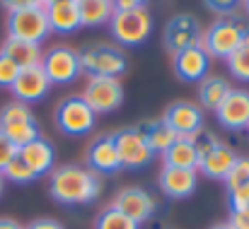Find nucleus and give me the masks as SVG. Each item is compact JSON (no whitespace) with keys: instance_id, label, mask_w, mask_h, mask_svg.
<instances>
[{"instance_id":"1","label":"nucleus","mask_w":249,"mask_h":229,"mask_svg":"<svg viewBox=\"0 0 249 229\" xmlns=\"http://www.w3.org/2000/svg\"><path fill=\"white\" fill-rule=\"evenodd\" d=\"M49 193L61 205H89L102 193V176L80 164H63L49 174Z\"/></svg>"},{"instance_id":"2","label":"nucleus","mask_w":249,"mask_h":229,"mask_svg":"<svg viewBox=\"0 0 249 229\" xmlns=\"http://www.w3.org/2000/svg\"><path fill=\"white\" fill-rule=\"evenodd\" d=\"M247 39H249L247 22L242 17H237V15H228V17L215 19L208 29H203L201 46L206 49L208 56L228 61Z\"/></svg>"},{"instance_id":"3","label":"nucleus","mask_w":249,"mask_h":229,"mask_svg":"<svg viewBox=\"0 0 249 229\" xmlns=\"http://www.w3.org/2000/svg\"><path fill=\"white\" fill-rule=\"evenodd\" d=\"M194 143H196V150H198V169L196 171H201L208 179L225 181L228 171L232 169V164L240 154L235 152L228 143L218 140L213 133H206V131L194 135Z\"/></svg>"},{"instance_id":"4","label":"nucleus","mask_w":249,"mask_h":229,"mask_svg":"<svg viewBox=\"0 0 249 229\" xmlns=\"http://www.w3.org/2000/svg\"><path fill=\"white\" fill-rule=\"evenodd\" d=\"M109 32L121 46H141L153 32V15L148 7L138 10H114L109 19Z\"/></svg>"},{"instance_id":"5","label":"nucleus","mask_w":249,"mask_h":229,"mask_svg":"<svg viewBox=\"0 0 249 229\" xmlns=\"http://www.w3.org/2000/svg\"><path fill=\"white\" fill-rule=\"evenodd\" d=\"M80 68L89 77H119L126 73L128 61L119 46L92 44L80 51Z\"/></svg>"},{"instance_id":"6","label":"nucleus","mask_w":249,"mask_h":229,"mask_svg":"<svg viewBox=\"0 0 249 229\" xmlns=\"http://www.w3.org/2000/svg\"><path fill=\"white\" fill-rule=\"evenodd\" d=\"M56 128L63 133V135H71V138H80L87 135L94 123H97V114L87 106L80 94H73V97H66L58 101L56 106Z\"/></svg>"},{"instance_id":"7","label":"nucleus","mask_w":249,"mask_h":229,"mask_svg":"<svg viewBox=\"0 0 249 229\" xmlns=\"http://www.w3.org/2000/svg\"><path fill=\"white\" fill-rule=\"evenodd\" d=\"M49 34L51 27H49L46 7H24V10L7 12V36L41 46V41Z\"/></svg>"},{"instance_id":"8","label":"nucleus","mask_w":249,"mask_h":229,"mask_svg":"<svg viewBox=\"0 0 249 229\" xmlns=\"http://www.w3.org/2000/svg\"><path fill=\"white\" fill-rule=\"evenodd\" d=\"M41 68L49 77L51 84H71L75 82L83 68H80V51L71 49V46H53L44 53L41 58Z\"/></svg>"},{"instance_id":"9","label":"nucleus","mask_w":249,"mask_h":229,"mask_svg":"<svg viewBox=\"0 0 249 229\" xmlns=\"http://www.w3.org/2000/svg\"><path fill=\"white\" fill-rule=\"evenodd\" d=\"M80 97L94 114H111L124 104V87L119 77H89Z\"/></svg>"},{"instance_id":"10","label":"nucleus","mask_w":249,"mask_h":229,"mask_svg":"<svg viewBox=\"0 0 249 229\" xmlns=\"http://www.w3.org/2000/svg\"><path fill=\"white\" fill-rule=\"evenodd\" d=\"M114 143L119 150V159H121V169H143L153 162L155 152L150 150L141 126L136 128H124L119 133H114Z\"/></svg>"},{"instance_id":"11","label":"nucleus","mask_w":249,"mask_h":229,"mask_svg":"<svg viewBox=\"0 0 249 229\" xmlns=\"http://www.w3.org/2000/svg\"><path fill=\"white\" fill-rule=\"evenodd\" d=\"M165 49L174 56L184 49L191 46H201L203 41V27L194 15H174L169 22L165 24Z\"/></svg>"},{"instance_id":"12","label":"nucleus","mask_w":249,"mask_h":229,"mask_svg":"<svg viewBox=\"0 0 249 229\" xmlns=\"http://www.w3.org/2000/svg\"><path fill=\"white\" fill-rule=\"evenodd\" d=\"M111 208L119 210V213H124L126 217H131L136 225H143V222H148L155 215L158 203H155V198L148 191H143L138 186H128V188H121L114 196Z\"/></svg>"},{"instance_id":"13","label":"nucleus","mask_w":249,"mask_h":229,"mask_svg":"<svg viewBox=\"0 0 249 229\" xmlns=\"http://www.w3.org/2000/svg\"><path fill=\"white\" fill-rule=\"evenodd\" d=\"M162 121L177 133V138H194L203 131V109L194 101H174L165 109Z\"/></svg>"},{"instance_id":"14","label":"nucleus","mask_w":249,"mask_h":229,"mask_svg":"<svg viewBox=\"0 0 249 229\" xmlns=\"http://www.w3.org/2000/svg\"><path fill=\"white\" fill-rule=\"evenodd\" d=\"M215 118L225 131L240 133L249 131V92L247 89H230L223 104L215 109Z\"/></svg>"},{"instance_id":"15","label":"nucleus","mask_w":249,"mask_h":229,"mask_svg":"<svg viewBox=\"0 0 249 229\" xmlns=\"http://www.w3.org/2000/svg\"><path fill=\"white\" fill-rule=\"evenodd\" d=\"M51 89V82L44 73L41 65H34V68H22L19 75L15 77L10 92L15 94L17 101L22 104H34V101H41Z\"/></svg>"},{"instance_id":"16","label":"nucleus","mask_w":249,"mask_h":229,"mask_svg":"<svg viewBox=\"0 0 249 229\" xmlns=\"http://www.w3.org/2000/svg\"><path fill=\"white\" fill-rule=\"evenodd\" d=\"M211 56L203 46H191L172 56V70L181 82H201L208 75Z\"/></svg>"},{"instance_id":"17","label":"nucleus","mask_w":249,"mask_h":229,"mask_svg":"<svg viewBox=\"0 0 249 229\" xmlns=\"http://www.w3.org/2000/svg\"><path fill=\"white\" fill-rule=\"evenodd\" d=\"M158 186L172 200L189 198L198 186V171L196 169H179V166H162L158 176Z\"/></svg>"},{"instance_id":"18","label":"nucleus","mask_w":249,"mask_h":229,"mask_svg":"<svg viewBox=\"0 0 249 229\" xmlns=\"http://www.w3.org/2000/svg\"><path fill=\"white\" fill-rule=\"evenodd\" d=\"M87 169L97 171V174H116L121 169V159L119 150L114 143V135H99L89 143L87 154H85Z\"/></svg>"},{"instance_id":"19","label":"nucleus","mask_w":249,"mask_h":229,"mask_svg":"<svg viewBox=\"0 0 249 229\" xmlns=\"http://www.w3.org/2000/svg\"><path fill=\"white\" fill-rule=\"evenodd\" d=\"M17 154L22 157V162L39 176H46L53 171V164H56V147L46 140V138H36L32 143H27L24 147H19Z\"/></svg>"},{"instance_id":"20","label":"nucleus","mask_w":249,"mask_h":229,"mask_svg":"<svg viewBox=\"0 0 249 229\" xmlns=\"http://www.w3.org/2000/svg\"><path fill=\"white\" fill-rule=\"evenodd\" d=\"M0 53H5L19 70L22 68H34V65H41V58H44V51L39 44H29V41H22V39H12L7 36L2 41V49Z\"/></svg>"},{"instance_id":"21","label":"nucleus","mask_w":249,"mask_h":229,"mask_svg":"<svg viewBox=\"0 0 249 229\" xmlns=\"http://www.w3.org/2000/svg\"><path fill=\"white\" fill-rule=\"evenodd\" d=\"M46 17H49V27L56 34H73L75 29H80V15H78V5L73 2H56L46 7Z\"/></svg>"},{"instance_id":"22","label":"nucleus","mask_w":249,"mask_h":229,"mask_svg":"<svg viewBox=\"0 0 249 229\" xmlns=\"http://www.w3.org/2000/svg\"><path fill=\"white\" fill-rule=\"evenodd\" d=\"M230 82L220 75H206L198 82V106L203 111H215L230 94Z\"/></svg>"},{"instance_id":"23","label":"nucleus","mask_w":249,"mask_h":229,"mask_svg":"<svg viewBox=\"0 0 249 229\" xmlns=\"http://www.w3.org/2000/svg\"><path fill=\"white\" fill-rule=\"evenodd\" d=\"M165 166H179V169H198V150L194 138H177L165 152H162Z\"/></svg>"},{"instance_id":"24","label":"nucleus","mask_w":249,"mask_h":229,"mask_svg":"<svg viewBox=\"0 0 249 229\" xmlns=\"http://www.w3.org/2000/svg\"><path fill=\"white\" fill-rule=\"evenodd\" d=\"M75 5H78V15H80V24L83 27L109 24V19L114 15L111 0H75Z\"/></svg>"},{"instance_id":"25","label":"nucleus","mask_w":249,"mask_h":229,"mask_svg":"<svg viewBox=\"0 0 249 229\" xmlns=\"http://www.w3.org/2000/svg\"><path fill=\"white\" fill-rule=\"evenodd\" d=\"M0 131L5 133V138L19 150V147H24L27 143H32V140H36V138H41V133H39V123H36V118L32 116V118H24V121H15V123H5V126H0Z\"/></svg>"},{"instance_id":"26","label":"nucleus","mask_w":249,"mask_h":229,"mask_svg":"<svg viewBox=\"0 0 249 229\" xmlns=\"http://www.w3.org/2000/svg\"><path fill=\"white\" fill-rule=\"evenodd\" d=\"M141 131H143V135H145V140H148V145H150L153 152L162 154L167 147L177 140V133L167 126L162 118H158V121H148V123H141Z\"/></svg>"},{"instance_id":"27","label":"nucleus","mask_w":249,"mask_h":229,"mask_svg":"<svg viewBox=\"0 0 249 229\" xmlns=\"http://www.w3.org/2000/svg\"><path fill=\"white\" fill-rule=\"evenodd\" d=\"M138 227H141V225H136L131 217H126L124 213L114 210L111 205L104 208V210L97 215V220H94V229H138Z\"/></svg>"},{"instance_id":"28","label":"nucleus","mask_w":249,"mask_h":229,"mask_svg":"<svg viewBox=\"0 0 249 229\" xmlns=\"http://www.w3.org/2000/svg\"><path fill=\"white\" fill-rule=\"evenodd\" d=\"M2 179L5 181H12V183H17V186H27V183H32V181H36V174L22 162V157L17 154L5 169H2Z\"/></svg>"},{"instance_id":"29","label":"nucleus","mask_w":249,"mask_h":229,"mask_svg":"<svg viewBox=\"0 0 249 229\" xmlns=\"http://www.w3.org/2000/svg\"><path fill=\"white\" fill-rule=\"evenodd\" d=\"M228 70L240 82H249V39L228 58Z\"/></svg>"},{"instance_id":"30","label":"nucleus","mask_w":249,"mask_h":229,"mask_svg":"<svg viewBox=\"0 0 249 229\" xmlns=\"http://www.w3.org/2000/svg\"><path fill=\"white\" fill-rule=\"evenodd\" d=\"M247 183H249V157H237L235 164H232V169L225 176L228 193H232V191H237V188H242Z\"/></svg>"},{"instance_id":"31","label":"nucleus","mask_w":249,"mask_h":229,"mask_svg":"<svg viewBox=\"0 0 249 229\" xmlns=\"http://www.w3.org/2000/svg\"><path fill=\"white\" fill-rule=\"evenodd\" d=\"M32 116H34V114H32L29 104H22V101L12 99L10 104H5V106L0 109V126L15 123V121H24V118H32Z\"/></svg>"},{"instance_id":"32","label":"nucleus","mask_w":249,"mask_h":229,"mask_svg":"<svg viewBox=\"0 0 249 229\" xmlns=\"http://www.w3.org/2000/svg\"><path fill=\"white\" fill-rule=\"evenodd\" d=\"M203 5L211 12H215L220 17H228V15H235L242 7V0H203Z\"/></svg>"},{"instance_id":"33","label":"nucleus","mask_w":249,"mask_h":229,"mask_svg":"<svg viewBox=\"0 0 249 229\" xmlns=\"http://www.w3.org/2000/svg\"><path fill=\"white\" fill-rule=\"evenodd\" d=\"M17 75H19V68H17L5 53H0V87H2V89H10Z\"/></svg>"},{"instance_id":"34","label":"nucleus","mask_w":249,"mask_h":229,"mask_svg":"<svg viewBox=\"0 0 249 229\" xmlns=\"http://www.w3.org/2000/svg\"><path fill=\"white\" fill-rule=\"evenodd\" d=\"M15 157H17V147H15V145L5 138V133L0 131V174H2V169H5Z\"/></svg>"},{"instance_id":"35","label":"nucleus","mask_w":249,"mask_h":229,"mask_svg":"<svg viewBox=\"0 0 249 229\" xmlns=\"http://www.w3.org/2000/svg\"><path fill=\"white\" fill-rule=\"evenodd\" d=\"M228 200H230L232 210H245L249 205V183L237 188V191H232V193H228Z\"/></svg>"},{"instance_id":"36","label":"nucleus","mask_w":249,"mask_h":229,"mask_svg":"<svg viewBox=\"0 0 249 229\" xmlns=\"http://www.w3.org/2000/svg\"><path fill=\"white\" fill-rule=\"evenodd\" d=\"M7 12L24 10V7H46V0H0Z\"/></svg>"},{"instance_id":"37","label":"nucleus","mask_w":249,"mask_h":229,"mask_svg":"<svg viewBox=\"0 0 249 229\" xmlns=\"http://www.w3.org/2000/svg\"><path fill=\"white\" fill-rule=\"evenodd\" d=\"M228 222L235 229H249V215L245 210H232L230 217H228Z\"/></svg>"},{"instance_id":"38","label":"nucleus","mask_w":249,"mask_h":229,"mask_svg":"<svg viewBox=\"0 0 249 229\" xmlns=\"http://www.w3.org/2000/svg\"><path fill=\"white\" fill-rule=\"evenodd\" d=\"M24 229H66L58 220H51V217H41V220H34L29 222Z\"/></svg>"},{"instance_id":"39","label":"nucleus","mask_w":249,"mask_h":229,"mask_svg":"<svg viewBox=\"0 0 249 229\" xmlns=\"http://www.w3.org/2000/svg\"><path fill=\"white\" fill-rule=\"evenodd\" d=\"M114 10H138V7H145L148 0H111Z\"/></svg>"},{"instance_id":"40","label":"nucleus","mask_w":249,"mask_h":229,"mask_svg":"<svg viewBox=\"0 0 249 229\" xmlns=\"http://www.w3.org/2000/svg\"><path fill=\"white\" fill-rule=\"evenodd\" d=\"M0 229H24L17 220H12V217H0Z\"/></svg>"},{"instance_id":"41","label":"nucleus","mask_w":249,"mask_h":229,"mask_svg":"<svg viewBox=\"0 0 249 229\" xmlns=\"http://www.w3.org/2000/svg\"><path fill=\"white\" fill-rule=\"evenodd\" d=\"M211 229H235V227H232L230 222H218V225H213Z\"/></svg>"},{"instance_id":"42","label":"nucleus","mask_w":249,"mask_h":229,"mask_svg":"<svg viewBox=\"0 0 249 229\" xmlns=\"http://www.w3.org/2000/svg\"><path fill=\"white\" fill-rule=\"evenodd\" d=\"M56 2H73V0H46V7L49 5H56Z\"/></svg>"},{"instance_id":"43","label":"nucleus","mask_w":249,"mask_h":229,"mask_svg":"<svg viewBox=\"0 0 249 229\" xmlns=\"http://www.w3.org/2000/svg\"><path fill=\"white\" fill-rule=\"evenodd\" d=\"M2 191H5V179H2V174H0V198H2Z\"/></svg>"},{"instance_id":"44","label":"nucleus","mask_w":249,"mask_h":229,"mask_svg":"<svg viewBox=\"0 0 249 229\" xmlns=\"http://www.w3.org/2000/svg\"><path fill=\"white\" fill-rule=\"evenodd\" d=\"M242 7H245V12L249 15V0H242Z\"/></svg>"},{"instance_id":"45","label":"nucleus","mask_w":249,"mask_h":229,"mask_svg":"<svg viewBox=\"0 0 249 229\" xmlns=\"http://www.w3.org/2000/svg\"><path fill=\"white\" fill-rule=\"evenodd\" d=\"M245 213H247V215H249V205H247V208H245Z\"/></svg>"}]
</instances>
